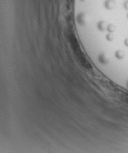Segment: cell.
Wrapping results in <instances>:
<instances>
[{"label": "cell", "mask_w": 128, "mask_h": 153, "mask_svg": "<svg viewBox=\"0 0 128 153\" xmlns=\"http://www.w3.org/2000/svg\"><path fill=\"white\" fill-rule=\"evenodd\" d=\"M127 87H128V81H127Z\"/></svg>", "instance_id": "277c9868"}, {"label": "cell", "mask_w": 128, "mask_h": 153, "mask_svg": "<svg viewBox=\"0 0 128 153\" xmlns=\"http://www.w3.org/2000/svg\"><path fill=\"white\" fill-rule=\"evenodd\" d=\"M126 17H127V20H128V11H127V14H126Z\"/></svg>", "instance_id": "3957f363"}, {"label": "cell", "mask_w": 128, "mask_h": 153, "mask_svg": "<svg viewBox=\"0 0 128 153\" xmlns=\"http://www.w3.org/2000/svg\"><path fill=\"white\" fill-rule=\"evenodd\" d=\"M114 56L116 59L120 60H123L124 58H125V52L123 51V50L118 49V50H117V51H116L115 52Z\"/></svg>", "instance_id": "6da1fadb"}, {"label": "cell", "mask_w": 128, "mask_h": 153, "mask_svg": "<svg viewBox=\"0 0 128 153\" xmlns=\"http://www.w3.org/2000/svg\"><path fill=\"white\" fill-rule=\"evenodd\" d=\"M124 44L128 48V38H126L124 41Z\"/></svg>", "instance_id": "7a4b0ae2"}]
</instances>
